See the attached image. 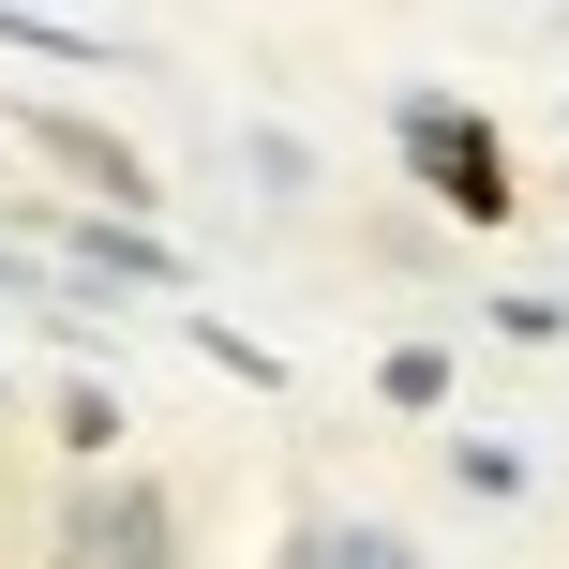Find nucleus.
<instances>
[{
  "mask_svg": "<svg viewBox=\"0 0 569 569\" xmlns=\"http://www.w3.org/2000/svg\"><path fill=\"white\" fill-rule=\"evenodd\" d=\"M315 569H405L390 540H315Z\"/></svg>",
  "mask_w": 569,
  "mask_h": 569,
  "instance_id": "nucleus-3",
  "label": "nucleus"
},
{
  "mask_svg": "<svg viewBox=\"0 0 569 569\" xmlns=\"http://www.w3.org/2000/svg\"><path fill=\"white\" fill-rule=\"evenodd\" d=\"M30 136H46V150H60L76 180H106V210H150V166H136L120 136H90V120H30Z\"/></svg>",
  "mask_w": 569,
  "mask_h": 569,
  "instance_id": "nucleus-2",
  "label": "nucleus"
},
{
  "mask_svg": "<svg viewBox=\"0 0 569 569\" xmlns=\"http://www.w3.org/2000/svg\"><path fill=\"white\" fill-rule=\"evenodd\" d=\"M405 166H420L435 196L465 210V226H495V210H510V166H495V136H480V120H450V106H405Z\"/></svg>",
  "mask_w": 569,
  "mask_h": 569,
  "instance_id": "nucleus-1",
  "label": "nucleus"
}]
</instances>
